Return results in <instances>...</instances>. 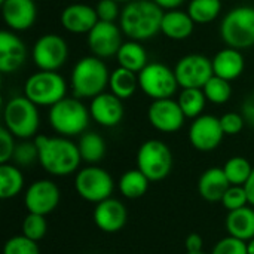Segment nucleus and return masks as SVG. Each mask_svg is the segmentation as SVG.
I'll use <instances>...</instances> for the list:
<instances>
[{"mask_svg":"<svg viewBox=\"0 0 254 254\" xmlns=\"http://www.w3.org/2000/svg\"><path fill=\"white\" fill-rule=\"evenodd\" d=\"M244 188H246V192H247V196H249V204L252 207H254V168L252 176H250V179L244 185Z\"/></svg>","mask_w":254,"mask_h":254,"instance_id":"49530a36","label":"nucleus"},{"mask_svg":"<svg viewBox=\"0 0 254 254\" xmlns=\"http://www.w3.org/2000/svg\"><path fill=\"white\" fill-rule=\"evenodd\" d=\"M77 147L82 161L89 165H97L106 156V141L98 132H83L79 137Z\"/></svg>","mask_w":254,"mask_h":254,"instance_id":"c85d7f7f","label":"nucleus"},{"mask_svg":"<svg viewBox=\"0 0 254 254\" xmlns=\"http://www.w3.org/2000/svg\"><path fill=\"white\" fill-rule=\"evenodd\" d=\"M220 37L229 48L240 51L254 46V7H232L220 22Z\"/></svg>","mask_w":254,"mask_h":254,"instance_id":"423d86ee","label":"nucleus"},{"mask_svg":"<svg viewBox=\"0 0 254 254\" xmlns=\"http://www.w3.org/2000/svg\"><path fill=\"white\" fill-rule=\"evenodd\" d=\"M176 77L180 88H204V85L214 76L211 58L202 54H188L182 57L176 67Z\"/></svg>","mask_w":254,"mask_h":254,"instance_id":"f8f14e48","label":"nucleus"},{"mask_svg":"<svg viewBox=\"0 0 254 254\" xmlns=\"http://www.w3.org/2000/svg\"><path fill=\"white\" fill-rule=\"evenodd\" d=\"M138 85L152 100L173 98L180 88L174 68L158 61L149 63L138 73Z\"/></svg>","mask_w":254,"mask_h":254,"instance_id":"1a4fd4ad","label":"nucleus"},{"mask_svg":"<svg viewBox=\"0 0 254 254\" xmlns=\"http://www.w3.org/2000/svg\"><path fill=\"white\" fill-rule=\"evenodd\" d=\"M61 192L60 188L48 179L33 182L24 195V204L28 213L48 216L60 204Z\"/></svg>","mask_w":254,"mask_h":254,"instance_id":"2eb2a0df","label":"nucleus"},{"mask_svg":"<svg viewBox=\"0 0 254 254\" xmlns=\"http://www.w3.org/2000/svg\"><path fill=\"white\" fill-rule=\"evenodd\" d=\"M27 58V46L12 30L0 31V71L10 74L18 71Z\"/></svg>","mask_w":254,"mask_h":254,"instance_id":"a211bd4d","label":"nucleus"},{"mask_svg":"<svg viewBox=\"0 0 254 254\" xmlns=\"http://www.w3.org/2000/svg\"><path fill=\"white\" fill-rule=\"evenodd\" d=\"M3 254H40L36 241L21 235L12 237L4 243Z\"/></svg>","mask_w":254,"mask_h":254,"instance_id":"e433bc0d","label":"nucleus"},{"mask_svg":"<svg viewBox=\"0 0 254 254\" xmlns=\"http://www.w3.org/2000/svg\"><path fill=\"white\" fill-rule=\"evenodd\" d=\"M22 235L33 240V241H40L42 238H45L46 232H48V222H46V216L42 214H34V213H28L25 216V219L22 220V226H21Z\"/></svg>","mask_w":254,"mask_h":254,"instance_id":"f704fd0d","label":"nucleus"},{"mask_svg":"<svg viewBox=\"0 0 254 254\" xmlns=\"http://www.w3.org/2000/svg\"><path fill=\"white\" fill-rule=\"evenodd\" d=\"M61 25L71 34H88L100 21L95 7L85 3H71L60 15Z\"/></svg>","mask_w":254,"mask_h":254,"instance_id":"aec40b11","label":"nucleus"},{"mask_svg":"<svg viewBox=\"0 0 254 254\" xmlns=\"http://www.w3.org/2000/svg\"><path fill=\"white\" fill-rule=\"evenodd\" d=\"M115 1H118L119 4H127V3H129V1H132V0H115Z\"/></svg>","mask_w":254,"mask_h":254,"instance_id":"09e8293b","label":"nucleus"},{"mask_svg":"<svg viewBox=\"0 0 254 254\" xmlns=\"http://www.w3.org/2000/svg\"><path fill=\"white\" fill-rule=\"evenodd\" d=\"M222 12V0H190L188 13L195 24H210Z\"/></svg>","mask_w":254,"mask_h":254,"instance_id":"2f4dec72","label":"nucleus"},{"mask_svg":"<svg viewBox=\"0 0 254 254\" xmlns=\"http://www.w3.org/2000/svg\"><path fill=\"white\" fill-rule=\"evenodd\" d=\"M220 202L228 211H234V210L250 205L249 204V196H247V192H246L244 186H231L226 190V193L223 195Z\"/></svg>","mask_w":254,"mask_h":254,"instance_id":"4c0bfd02","label":"nucleus"},{"mask_svg":"<svg viewBox=\"0 0 254 254\" xmlns=\"http://www.w3.org/2000/svg\"><path fill=\"white\" fill-rule=\"evenodd\" d=\"M116 61L119 67L131 70L137 74L149 64L147 52L144 46L141 45V42H137V40L124 42L116 54Z\"/></svg>","mask_w":254,"mask_h":254,"instance_id":"a878e982","label":"nucleus"},{"mask_svg":"<svg viewBox=\"0 0 254 254\" xmlns=\"http://www.w3.org/2000/svg\"><path fill=\"white\" fill-rule=\"evenodd\" d=\"M211 254H249L247 243L235 237H225L213 247Z\"/></svg>","mask_w":254,"mask_h":254,"instance_id":"58836bf2","label":"nucleus"},{"mask_svg":"<svg viewBox=\"0 0 254 254\" xmlns=\"http://www.w3.org/2000/svg\"><path fill=\"white\" fill-rule=\"evenodd\" d=\"M74 189L77 195L92 204H98L112 198L115 190V182L109 171L97 165H88L80 168L74 177Z\"/></svg>","mask_w":254,"mask_h":254,"instance_id":"9d476101","label":"nucleus"},{"mask_svg":"<svg viewBox=\"0 0 254 254\" xmlns=\"http://www.w3.org/2000/svg\"><path fill=\"white\" fill-rule=\"evenodd\" d=\"M138 88H140V85H138V74L137 73L127 70L124 67H119V65H118V68L110 71L109 89L112 94H115L121 100L131 98Z\"/></svg>","mask_w":254,"mask_h":254,"instance_id":"bb28decb","label":"nucleus"},{"mask_svg":"<svg viewBox=\"0 0 254 254\" xmlns=\"http://www.w3.org/2000/svg\"><path fill=\"white\" fill-rule=\"evenodd\" d=\"M231 186L223 168L213 167L201 174L198 180V193L208 202H220Z\"/></svg>","mask_w":254,"mask_h":254,"instance_id":"4be33fe9","label":"nucleus"},{"mask_svg":"<svg viewBox=\"0 0 254 254\" xmlns=\"http://www.w3.org/2000/svg\"><path fill=\"white\" fill-rule=\"evenodd\" d=\"M89 113L91 119H94L98 125L104 128H113L119 125L124 119V100H121L110 91H104L91 100Z\"/></svg>","mask_w":254,"mask_h":254,"instance_id":"f3484780","label":"nucleus"},{"mask_svg":"<svg viewBox=\"0 0 254 254\" xmlns=\"http://www.w3.org/2000/svg\"><path fill=\"white\" fill-rule=\"evenodd\" d=\"M124 33L116 22L98 21L94 28L88 33V48L92 55L107 60L116 57L122 46Z\"/></svg>","mask_w":254,"mask_h":254,"instance_id":"4468645a","label":"nucleus"},{"mask_svg":"<svg viewBox=\"0 0 254 254\" xmlns=\"http://www.w3.org/2000/svg\"><path fill=\"white\" fill-rule=\"evenodd\" d=\"M149 124L159 132L173 134L183 128L186 116L174 98L152 100L147 109Z\"/></svg>","mask_w":254,"mask_h":254,"instance_id":"ddd939ff","label":"nucleus"},{"mask_svg":"<svg viewBox=\"0 0 254 254\" xmlns=\"http://www.w3.org/2000/svg\"><path fill=\"white\" fill-rule=\"evenodd\" d=\"M24 189V174L18 165L6 162L0 164V198L10 199Z\"/></svg>","mask_w":254,"mask_h":254,"instance_id":"cd10ccee","label":"nucleus"},{"mask_svg":"<svg viewBox=\"0 0 254 254\" xmlns=\"http://www.w3.org/2000/svg\"><path fill=\"white\" fill-rule=\"evenodd\" d=\"M232 186H244L253 173V165L244 156H232L222 167Z\"/></svg>","mask_w":254,"mask_h":254,"instance_id":"473e14b6","label":"nucleus"},{"mask_svg":"<svg viewBox=\"0 0 254 254\" xmlns=\"http://www.w3.org/2000/svg\"><path fill=\"white\" fill-rule=\"evenodd\" d=\"M185 247H186V252H189V253L202 252L204 240L199 234H190V235H188V238L185 241Z\"/></svg>","mask_w":254,"mask_h":254,"instance_id":"c03bdc74","label":"nucleus"},{"mask_svg":"<svg viewBox=\"0 0 254 254\" xmlns=\"http://www.w3.org/2000/svg\"><path fill=\"white\" fill-rule=\"evenodd\" d=\"M179 106L182 107L186 119H195L204 115L207 97L201 88H183L177 97Z\"/></svg>","mask_w":254,"mask_h":254,"instance_id":"7c9ffc66","label":"nucleus"},{"mask_svg":"<svg viewBox=\"0 0 254 254\" xmlns=\"http://www.w3.org/2000/svg\"><path fill=\"white\" fill-rule=\"evenodd\" d=\"M12 161L19 168L21 167H24V168L31 167L36 161L39 162V150H37V146H36L34 140L33 141L22 140L21 143H18L16 147H15Z\"/></svg>","mask_w":254,"mask_h":254,"instance_id":"c9c22d12","label":"nucleus"},{"mask_svg":"<svg viewBox=\"0 0 254 254\" xmlns=\"http://www.w3.org/2000/svg\"><path fill=\"white\" fill-rule=\"evenodd\" d=\"M158 6H161L164 10H171V9H179L182 4L186 3V0H153Z\"/></svg>","mask_w":254,"mask_h":254,"instance_id":"a18cd8bd","label":"nucleus"},{"mask_svg":"<svg viewBox=\"0 0 254 254\" xmlns=\"http://www.w3.org/2000/svg\"><path fill=\"white\" fill-rule=\"evenodd\" d=\"M34 143L39 150V164L51 176L65 177L79 171L82 156L77 143L68 137L36 135Z\"/></svg>","mask_w":254,"mask_h":254,"instance_id":"f257e3e1","label":"nucleus"},{"mask_svg":"<svg viewBox=\"0 0 254 254\" xmlns=\"http://www.w3.org/2000/svg\"><path fill=\"white\" fill-rule=\"evenodd\" d=\"M225 132L220 125V118L213 115H201L195 118L189 128V141L199 152H213L216 150Z\"/></svg>","mask_w":254,"mask_h":254,"instance_id":"dca6fc26","label":"nucleus"},{"mask_svg":"<svg viewBox=\"0 0 254 254\" xmlns=\"http://www.w3.org/2000/svg\"><path fill=\"white\" fill-rule=\"evenodd\" d=\"M31 58L39 70L57 71L68 58V45L60 34H43L34 42Z\"/></svg>","mask_w":254,"mask_h":254,"instance_id":"9b49d317","label":"nucleus"},{"mask_svg":"<svg viewBox=\"0 0 254 254\" xmlns=\"http://www.w3.org/2000/svg\"><path fill=\"white\" fill-rule=\"evenodd\" d=\"M92 217L95 226L100 231L106 234H115L125 226L128 219V211L124 202L115 198H109L95 204Z\"/></svg>","mask_w":254,"mask_h":254,"instance_id":"412c9836","label":"nucleus"},{"mask_svg":"<svg viewBox=\"0 0 254 254\" xmlns=\"http://www.w3.org/2000/svg\"><path fill=\"white\" fill-rule=\"evenodd\" d=\"M195 28V21L190 18L188 10L171 9L165 10L161 22V33L171 40H186L192 36Z\"/></svg>","mask_w":254,"mask_h":254,"instance_id":"b1692460","label":"nucleus"},{"mask_svg":"<svg viewBox=\"0 0 254 254\" xmlns=\"http://www.w3.org/2000/svg\"><path fill=\"white\" fill-rule=\"evenodd\" d=\"M109 79L110 70L104 60L95 55L83 57L74 64L71 70V92L80 100H92L106 91L109 86Z\"/></svg>","mask_w":254,"mask_h":254,"instance_id":"7ed1b4c3","label":"nucleus"},{"mask_svg":"<svg viewBox=\"0 0 254 254\" xmlns=\"http://www.w3.org/2000/svg\"><path fill=\"white\" fill-rule=\"evenodd\" d=\"M24 95L39 107H52L67 97V82L58 71L39 70L25 80Z\"/></svg>","mask_w":254,"mask_h":254,"instance_id":"0eeeda50","label":"nucleus"},{"mask_svg":"<svg viewBox=\"0 0 254 254\" xmlns=\"http://www.w3.org/2000/svg\"><path fill=\"white\" fill-rule=\"evenodd\" d=\"M241 115L246 124L254 129V91L244 98L243 106H241Z\"/></svg>","mask_w":254,"mask_h":254,"instance_id":"37998d69","label":"nucleus"},{"mask_svg":"<svg viewBox=\"0 0 254 254\" xmlns=\"http://www.w3.org/2000/svg\"><path fill=\"white\" fill-rule=\"evenodd\" d=\"M186 254H207V253L202 250V252H193V253H189V252H186Z\"/></svg>","mask_w":254,"mask_h":254,"instance_id":"8fccbe9b","label":"nucleus"},{"mask_svg":"<svg viewBox=\"0 0 254 254\" xmlns=\"http://www.w3.org/2000/svg\"><path fill=\"white\" fill-rule=\"evenodd\" d=\"M40 125L39 106L25 95L12 97L3 109V127L16 138L30 140L36 135Z\"/></svg>","mask_w":254,"mask_h":254,"instance_id":"39448f33","label":"nucleus"},{"mask_svg":"<svg viewBox=\"0 0 254 254\" xmlns=\"http://www.w3.org/2000/svg\"><path fill=\"white\" fill-rule=\"evenodd\" d=\"M150 180L138 170H128L119 179V192L127 199H138L146 195Z\"/></svg>","mask_w":254,"mask_h":254,"instance_id":"c756f323","label":"nucleus"},{"mask_svg":"<svg viewBox=\"0 0 254 254\" xmlns=\"http://www.w3.org/2000/svg\"><path fill=\"white\" fill-rule=\"evenodd\" d=\"M247 249H249V254H254V238L247 243Z\"/></svg>","mask_w":254,"mask_h":254,"instance_id":"de8ad7c7","label":"nucleus"},{"mask_svg":"<svg viewBox=\"0 0 254 254\" xmlns=\"http://www.w3.org/2000/svg\"><path fill=\"white\" fill-rule=\"evenodd\" d=\"M3 1H4V0H0V3H3Z\"/></svg>","mask_w":254,"mask_h":254,"instance_id":"3c124183","label":"nucleus"},{"mask_svg":"<svg viewBox=\"0 0 254 254\" xmlns=\"http://www.w3.org/2000/svg\"><path fill=\"white\" fill-rule=\"evenodd\" d=\"M164 12L153 0H132L124 6L119 27L129 40L144 42L161 31Z\"/></svg>","mask_w":254,"mask_h":254,"instance_id":"f03ea898","label":"nucleus"},{"mask_svg":"<svg viewBox=\"0 0 254 254\" xmlns=\"http://www.w3.org/2000/svg\"><path fill=\"white\" fill-rule=\"evenodd\" d=\"M137 168L150 180L162 182L173 170V153L162 140H147L137 152Z\"/></svg>","mask_w":254,"mask_h":254,"instance_id":"6e6552de","label":"nucleus"},{"mask_svg":"<svg viewBox=\"0 0 254 254\" xmlns=\"http://www.w3.org/2000/svg\"><path fill=\"white\" fill-rule=\"evenodd\" d=\"M225 226L231 237L249 243L252 238H254V207L247 205L229 211Z\"/></svg>","mask_w":254,"mask_h":254,"instance_id":"393cba45","label":"nucleus"},{"mask_svg":"<svg viewBox=\"0 0 254 254\" xmlns=\"http://www.w3.org/2000/svg\"><path fill=\"white\" fill-rule=\"evenodd\" d=\"M1 4V16L12 31H25L31 28L37 18V6L34 0H4Z\"/></svg>","mask_w":254,"mask_h":254,"instance_id":"6ab92c4d","label":"nucleus"},{"mask_svg":"<svg viewBox=\"0 0 254 254\" xmlns=\"http://www.w3.org/2000/svg\"><path fill=\"white\" fill-rule=\"evenodd\" d=\"M220 125L225 132V135H237L240 134L244 127L247 125L243 115L237 112H228L223 116H220Z\"/></svg>","mask_w":254,"mask_h":254,"instance_id":"ea45409f","label":"nucleus"},{"mask_svg":"<svg viewBox=\"0 0 254 254\" xmlns=\"http://www.w3.org/2000/svg\"><path fill=\"white\" fill-rule=\"evenodd\" d=\"M15 135L4 127L0 128V164H6L12 161L16 143Z\"/></svg>","mask_w":254,"mask_h":254,"instance_id":"a19ab883","label":"nucleus"},{"mask_svg":"<svg viewBox=\"0 0 254 254\" xmlns=\"http://www.w3.org/2000/svg\"><path fill=\"white\" fill-rule=\"evenodd\" d=\"M51 128L63 137H74L82 135L83 131L89 125L91 113L89 107H86L80 98L77 97H65L52 107H49L48 113Z\"/></svg>","mask_w":254,"mask_h":254,"instance_id":"20e7f679","label":"nucleus"},{"mask_svg":"<svg viewBox=\"0 0 254 254\" xmlns=\"http://www.w3.org/2000/svg\"><path fill=\"white\" fill-rule=\"evenodd\" d=\"M97 15L100 21H107V22H116L119 19L122 9L119 7V3L115 0H100L95 6Z\"/></svg>","mask_w":254,"mask_h":254,"instance_id":"79ce46f5","label":"nucleus"},{"mask_svg":"<svg viewBox=\"0 0 254 254\" xmlns=\"http://www.w3.org/2000/svg\"><path fill=\"white\" fill-rule=\"evenodd\" d=\"M205 97H207V101L213 103V104H217V106H222L225 103H228L232 97V86H231V82L223 79V77H219V76H213L202 88Z\"/></svg>","mask_w":254,"mask_h":254,"instance_id":"72a5a7b5","label":"nucleus"},{"mask_svg":"<svg viewBox=\"0 0 254 254\" xmlns=\"http://www.w3.org/2000/svg\"><path fill=\"white\" fill-rule=\"evenodd\" d=\"M211 63H213L214 74L229 82L238 79L246 68V61H244V55L241 54V51L235 48H229V46L219 51L211 58Z\"/></svg>","mask_w":254,"mask_h":254,"instance_id":"5701e85b","label":"nucleus"}]
</instances>
